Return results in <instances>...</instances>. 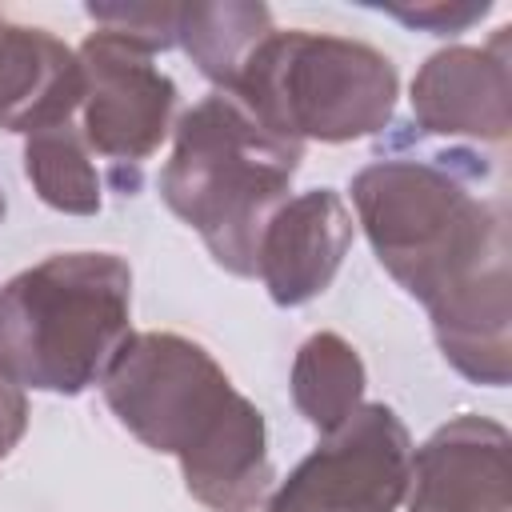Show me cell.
<instances>
[{
	"mask_svg": "<svg viewBox=\"0 0 512 512\" xmlns=\"http://www.w3.org/2000/svg\"><path fill=\"white\" fill-rule=\"evenodd\" d=\"M472 152L384 156L352 176L384 272L424 304L444 360L472 384L512 376V244L504 196L480 192Z\"/></svg>",
	"mask_w": 512,
	"mask_h": 512,
	"instance_id": "obj_1",
	"label": "cell"
},
{
	"mask_svg": "<svg viewBox=\"0 0 512 512\" xmlns=\"http://www.w3.org/2000/svg\"><path fill=\"white\" fill-rule=\"evenodd\" d=\"M104 404L152 452L180 460L184 488L212 512H252L268 500L276 468L264 412L232 388L196 340L136 332L108 364Z\"/></svg>",
	"mask_w": 512,
	"mask_h": 512,
	"instance_id": "obj_2",
	"label": "cell"
},
{
	"mask_svg": "<svg viewBox=\"0 0 512 512\" xmlns=\"http://www.w3.org/2000/svg\"><path fill=\"white\" fill-rule=\"evenodd\" d=\"M300 160L304 144L264 128L236 96L212 92L180 116L160 196L224 272L256 276L264 224L288 200Z\"/></svg>",
	"mask_w": 512,
	"mask_h": 512,
	"instance_id": "obj_3",
	"label": "cell"
},
{
	"mask_svg": "<svg viewBox=\"0 0 512 512\" xmlns=\"http://www.w3.org/2000/svg\"><path fill=\"white\" fill-rule=\"evenodd\" d=\"M132 320V272L116 252H56L0 288V376L80 396L100 384Z\"/></svg>",
	"mask_w": 512,
	"mask_h": 512,
	"instance_id": "obj_4",
	"label": "cell"
},
{
	"mask_svg": "<svg viewBox=\"0 0 512 512\" xmlns=\"http://www.w3.org/2000/svg\"><path fill=\"white\" fill-rule=\"evenodd\" d=\"M396 92V64L380 48L288 28L272 32L248 56L228 96L292 144H348L388 128Z\"/></svg>",
	"mask_w": 512,
	"mask_h": 512,
	"instance_id": "obj_5",
	"label": "cell"
},
{
	"mask_svg": "<svg viewBox=\"0 0 512 512\" xmlns=\"http://www.w3.org/2000/svg\"><path fill=\"white\" fill-rule=\"evenodd\" d=\"M80 132L92 156L112 164V180L124 196L140 188V168L164 144L176 112V84L152 64V52L92 32L80 52Z\"/></svg>",
	"mask_w": 512,
	"mask_h": 512,
	"instance_id": "obj_6",
	"label": "cell"
},
{
	"mask_svg": "<svg viewBox=\"0 0 512 512\" xmlns=\"http://www.w3.org/2000/svg\"><path fill=\"white\" fill-rule=\"evenodd\" d=\"M412 436L388 404H360L268 496L280 512H396L408 496Z\"/></svg>",
	"mask_w": 512,
	"mask_h": 512,
	"instance_id": "obj_7",
	"label": "cell"
},
{
	"mask_svg": "<svg viewBox=\"0 0 512 512\" xmlns=\"http://www.w3.org/2000/svg\"><path fill=\"white\" fill-rule=\"evenodd\" d=\"M508 32L492 44H452L432 52L412 80V120L428 136H472L504 144L512 132V60Z\"/></svg>",
	"mask_w": 512,
	"mask_h": 512,
	"instance_id": "obj_8",
	"label": "cell"
},
{
	"mask_svg": "<svg viewBox=\"0 0 512 512\" xmlns=\"http://www.w3.org/2000/svg\"><path fill=\"white\" fill-rule=\"evenodd\" d=\"M512 436L504 424L464 412L412 448L408 512H508Z\"/></svg>",
	"mask_w": 512,
	"mask_h": 512,
	"instance_id": "obj_9",
	"label": "cell"
},
{
	"mask_svg": "<svg viewBox=\"0 0 512 512\" xmlns=\"http://www.w3.org/2000/svg\"><path fill=\"white\" fill-rule=\"evenodd\" d=\"M352 216L332 188H312L284 200L264 224L256 248V276L280 308L316 300L340 272L352 248Z\"/></svg>",
	"mask_w": 512,
	"mask_h": 512,
	"instance_id": "obj_10",
	"label": "cell"
},
{
	"mask_svg": "<svg viewBox=\"0 0 512 512\" xmlns=\"http://www.w3.org/2000/svg\"><path fill=\"white\" fill-rule=\"evenodd\" d=\"M80 92V60L64 40L0 16V128L32 136L68 124Z\"/></svg>",
	"mask_w": 512,
	"mask_h": 512,
	"instance_id": "obj_11",
	"label": "cell"
},
{
	"mask_svg": "<svg viewBox=\"0 0 512 512\" xmlns=\"http://www.w3.org/2000/svg\"><path fill=\"white\" fill-rule=\"evenodd\" d=\"M272 32V12L264 4L244 0H192L180 4L176 20V44L216 84V92H232L248 56Z\"/></svg>",
	"mask_w": 512,
	"mask_h": 512,
	"instance_id": "obj_12",
	"label": "cell"
},
{
	"mask_svg": "<svg viewBox=\"0 0 512 512\" xmlns=\"http://www.w3.org/2000/svg\"><path fill=\"white\" fill-rule=\"evenodd\" d=\"M364 400V360L360 352L336 336L316 332L296 348L292 360V404L320 432H336Z\"/></svg>",
	"mask_w": 512,
	"mask_h": 512,
	"instance_id": "obj_13",
	"label": "cell"
},
{
	"mask_svg": "<svg viewBox=\"0 0 512 512\" xmlns=\"http://www.w3.org/2000/svg\"><path fill=\"white\" fill-rule=\"evenodd\" d=\"M24 176L32 180L36 196L68 216L100 212V172L92 148L84 144L80 124H56L44 132L24 136Z\"/></svg>",
	"mask_w": 512,
	"mask_h": 512,
	"instance_id": "obj_14",
	"label": "cell"
},
{
	"mask_svg": "<svg viewBox=\"0 0 512 512\" xmlns=\"http://www.w3.org/2000/svg\"><path fill=\"white\" fill-rule=\"evenodd\" d=\"M100 32H112L144 52H164L176 44V20L180 4L168 0H92L84 8Z\"/></svg>",
	"mask_w": 512,
	"mask_h": 512,
	"instance_id": "obj_15",
	"label": "cell"
},
{
	"mask_svg": "<svg viewBox=\"0 0 512 512\" xmlns=\"http://www.w3.org/2000/svg\"><path fill=\"white\" fill-rule=\"evenodd\" d=\"M488 0H424V4H384L388 16H396L408 28H424L432 36H456L468 32L476 20L488 16Z\"/></svg>",
	"mask_w": 512,
	"mask_h": 512,
	"instance_id": "obj_16",
	"label": "cell"
},
{
	"mask_svg": "<svg viewBox=\"0 0 512 512\" xmlns=\"http://www.w3.org/2000/svg\"><path fill=\"white\" fill-rule=\"evenodd\" d=\"M28 428V400L24 388H16L8 376H0V460L20 444Z\"/></svg>",
	"mask_w": 512,
	"mask_h": 512,
	"instance_id": "obj_17",
	"label": "cell"
},
{
	"mask_svg": "<svg viewBox=\"0 0 512 512\" xmlns=\"http://www.w3.org/2000/svg\"><path fill=\"white\" fill-rule=\"evenodd\" d=\"M0 220H4V196H0Z\"/></svg>",
	"mask_w": 512,
	"mask_h": 512,
	"instance_id": "obj_18",
	"label": "cell"
},
{
	"mask_svg": "<svg viewBox=\"0 0 512 512\" xmlns=\"http://www.w3.org/2000/svg\"><path fill=\"white\" fill-rule=\"evenodd\" d=\"M264 512H280V508H264Z\"/></svg>",
	"mask_w": 512,
	"mask_h": 512,
	"instance_id": "obj_19",
	"label": "cell"
}]
</instances>
